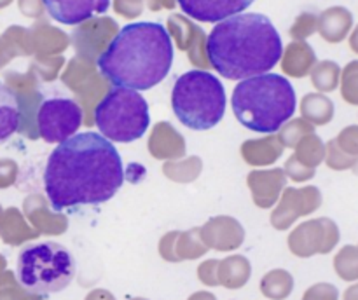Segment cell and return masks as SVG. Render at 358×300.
Masks as SVG:
<instances>
[{
  "label": "cell",
  "instance_id": "cell-10",
  "mask_svg": "<svg viewBox=\"0 0 358 300\" xmlns=\"http://www.w3.org/2000/svg\"><path fill=\"white\" fill-rule=\"evenodd\" d=\"M49 16L63 24H80L107 13L110 0H42Z\"/></svg>",
  "mask_w": 358,
  "mask_h": 300
},
{
  "label": "cell",
  "instance_id": "cell-8",
  "mask_svg": "<svg viewBox=\"0 0 358 300\" xmlns=\"http://www.w3.org/2000/svg\"><path fill=\"white\" fill-rule=\"evenodd\" d=\"M83 124V108L69 98H49L37 112V126L42 140L63 143L77 133Z\"/></svg>",
  "mask_w": 358,
  "mask_h": 300
},
{
  "label": "cell",
  "instance_id": "cell-3",
  "mask_svg": "<svg viewBox=\"0 0 358 300\" xmlns=\"http://www.w3.org/2000/svg\"><path fill=\"white\" fill-rule=\"evenodd\" d=\"M173 42L161 23L140 21L119 30L98 58V70L115 87L145 91L166 79Z\"/></svg>",
  "mask_w": 358,
  "mask_h": 300
},
{
  "label": "cell",
  "instance_id": "cell-1",
  "mask_svg": "<svg viewBox=\"0 0 358 300\" xmlns=\"http://www.w3.org/2000/svg\"><path fill=\"white\" fill-rule=\"evenodd\" d=\"M124 181L114 143L93 131L58 143L44 170V188L55 211L110 201Z\"/></svg>",
  "mask_w": 358,
  "mask_h": 300
},
{
  "label": "cell",
  "instance_id": "cell-9",
  "mask_svg": "<svg viewBox=\"0 0 358 300\" xmlns=\"http://www.w3.org/2000/svg\"><path fill=\"white\" fill-rule=\"evenodd\" d=\"M187 16L203 23H220L234 14L243 13L255 0H177Z\"/></svg>",
  "mask_w": 358,
  "mask_h": 300
},
{
  "label": "cell",
  "instance_id": "cell-7",
  "mask_svg": "<svg viewBox=\"0 0 358 300\" xmlns=\"http://www.w3.org/2000/svg\"><path fill=\"white\" fill-rule=\"evenodd\" d=\"M94 121L101 135L110 142L131 143L149 129V105L135 89L115 87L96 105Z\"/></svg>",
  "mask_w": 358,
  "mask_h": 300
},
{
  "label": "cell",
  "instance_id": "cell-5",
  "mask_svg": "<svg viewBox=\"0 0 358 300\" xmlns=\"http://www.w3.org/2000/svg\"><path fill=\"white\" fill-rule=\"evenodd\" d=\"M226 89L213 73L191 70L175 80L171 107L178 121L194 131H208L226 114Z\"/></svg>",
  "mask_w": 358,
  "mask_h": 300
},
{
  "label": "cell",
  "instance_id": "cell-11",
  "mask_svg": "<svg viewBox=\"0 0 358 300\" xmlns=\"http://www.w3.org/2000/svg\"><path fill=\"white\" fill-rule=\"evenodd\" d=\"M20 121L21 110L16 94L0 80V145L17 131Z\"/></svg>",
  "mask_w": 358,
  "mask_h": 300
},
{
  "label": "cell",
  "instance_id": "cell-2",
  "mask_svg": "<svg viewBox=\"0 0 358 300\" xmlns=\"http://www.w3.org/2000/svg\"><path fill=\"white\" fill-rule=\"evenodd\" d=\"M206 51L220 75L236 80L271 72L282 59L283 44L268 16L240 13L213 27Z\"/></svg>",
  "mask_w": 358,
  "mask_h": 300
},
{
  "label": "cell",
  "instance_id": "cell-6",
  "mask_svg": "<svg viewBox=\"0 0 358 300\" xmlns=\"http://www.w3.org/2000/svg\"><path fill=\"white\" fill-rule=\"evenodd\" d=\"M20 285L35 295H51L65 290L76 276V260L59 243L28 244L17 255Z\"/></svg>",
  "mask_w": 358,
  "mask_h": 300
},
{
  "label": "cell",
  "instance_id": "cell-4",
  "mask_svg": "<svg viewBox=\"0 0 358 300\" xmlns=\"http://www.w3.org/2000/svg\"><path fill=\"white\" fill-rule=\"evenodd\" d=\"M231 103L245 128L271 135L296 114L297 98L289 79L268 72L241 80L234 87Z\"/></svg>",
  "mask_w": 358,
  "mask_h": 300
}]
</instances>
